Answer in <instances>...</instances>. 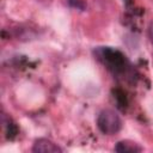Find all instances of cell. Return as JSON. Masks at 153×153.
Segmentation results:
<instances>
[{
  "label": "cell",
  "instance_id": "1",
  "mask_svg": "<svg viewBox=\"0 0 153 153\" xmlns=\"http://www.w3.org/2000/svg\"><path fill=\"white\" fill-rule=\"evenodd\" d=\"M97 56L114 73H123L127 68V59L117 49L110 47L99 48L97 49Z\"/></svg>",
  "mask_w": 153,
  "mask_h": 153
},
{
  "label": "cell",
  "instance_id": "8",
  "mask_svg": "<svg viewBox=\"0 0 153 153\" xmlns=\"http://www.w3.org/2000/svg\"><path fill=\"white\" fill-rule=\"evenodd\" d=\"M68 1V4L71 5V6H75L76 4H78V0H67Z\"/></svg>",
  "mask_w": 153,
  "mask_h": 153
},
{
  "label": "cell",
  "instance_id": "3",
  "mask_svg": "<svg viewBox=\"0 0 153 153\" xmlns=\"http://www.w3.org/2000/svg\"><path fill=\"white\" fill-rule=\"evenodd\" d=\"M32 152L36 153H61L62 149L54 143L53 141L48 140V139H38L35 141L33 147H32Z\"/></svg>",
  "mask_w": 153,
  "mask_h": 153
},
{
  "label": "cell",
  "instance_id": "6",
  "mask_svg": "<svg viewBox=\"0 0 153 153\" xmlns=\"http://www.w3.org/2000/svg\"><path fill=\"white\" fill-rule=\"evenodd\" d=\"M17 134H18L17 126L11 120H8V122L6 124V136H7V139H13V137L17 136Z\"/></svg>",
  "mask_w": 153,
  "mask_h": 153
},
{
  "label": "cell",
  "instance_id": "5",
  "mask_svg": "<svg viewBox=\"0 0 153 153\" xmlns=\"http://www.w3.org/2000/svg\"><path fill=\"white\" fill-rule=\"evenodd\" d=\"M114 94H115L114 97H115V99H116V102L118 104V108L124 109L127 106V97H126V93L122 90H116V91H114Z\"/></svg>",
  "mask_w": 153,
  "mask_h": 153
},
{
  "label": "cell",
  "instance_id": "4",
  "mask_svg": "<svg viewBox=\"0 0 153 153\" xmlns=\"http://www.w3.org/2000/svg\"><path fill=\"white\" fill-rule=\"evenodd\" d=\"M115 151L118 153H135V152H141L142 148L131 141H120L117 142Z\"/></svg>",
  "mask_w": 153,
  "mask_h": 153
},
{
  "label": "cell",
  "instance_id": "7",
  "mask_svg": "<svg viewBox=\"0 0 153 153\" xmlns=\"http://www.w3.org/2000/svg\"><path fill=\"white\" fill-rule=\"evenodd\" d=\"M148 35H149V39L153 44V23L149 25V29H148Z\"/></svg>",
  "mask_w": 153,
  "mask_h": 153
},
{
  "label": "cell",
  "instance_id": "2",
  "mask_svg": "<svg viewBox=\"0 0 153 153\" xmlns=\"http://www.w3.org/2000/svg\"><path fill=\"white\" fill-rule=\"evenodd\" d=\"M97 126L103 134L112 135V134H116L117 131H120V129L122 127V121L115 111L106 109V110L100 111V114L98 115Z\"/></svg>",
  "mask_w": 153,
  "mask_h": 153
}]
</instances>
